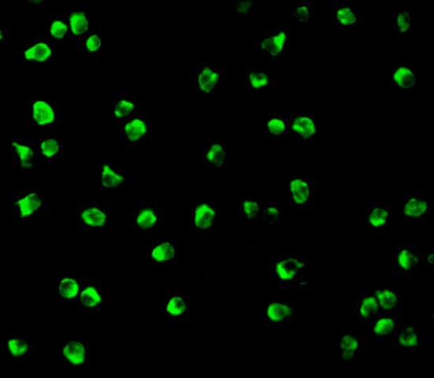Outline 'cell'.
Wrapping results in <instances>:
<instances>
[{"label": "cell", "mask_w": 434, "mask_h": 378, "mask_svg": "<svg viewBox=\"0 0 434 378\" xmlns=\"http://www.w3.org/2000/svg\"><path fill=\"white\" fill-rule=\"evenodd\" d=\"M229 68L223 63H209L195 67L191 95L197 100H212L219 90L227 88Z\"/></svg>", "instance_id": "obj_1"}, {"label": "cell", "mask_w": 434, "mask_h": 378, "mask_svg": "<svg viewBox=\"0 0 434 378\" xmlns=\"http://www.w3.org/2000/svg\"><path fill=\"white\" fill-rule=\"evenodd\" d=\"M48 206L47 195L38 189H18L12 196V214L16 225L27 227L38 220Z\"/></svg>", "instance_id": "obj_2"}, {"label": "cell", "mask_w": 434, "mask_h": 378, "mask_svg": "<svg viewBox=\"0 0 434 378\" xmlns=\"http://www.w3.org/2000/svg\"><path fill=\"white\" fill-rule=\"evenodd\" d=\"M290 40L289 29L286 25L267 27L264 35L256 38L254 50L264 53L266 61L278 62L287 58Z\"/></svg>", "instance_id": "obj_3"}, {"label": "cell", "mask_w": 434, "mask_h": 378, "mask_svg": "<svg viewBox=\"0 0 434 378\" xmlns=\"http://www.w3.org/2000/svg\"><path fill=\"white\" fill-rule=\"evenodd\" d=\"M219 216L218 207L212 202L198 201L191 207L189 228L197 240H211L215 234Z\"/></svg>", "instance_id": "obj_4"}, {"label": "cell", "mask_w": 434, "mask_h": 378, "mask_svg": "<svg viewBox=\"0 0 434 378\" xmlns=\"http://www.w3.org/2000/svg\"><path fill=\"white\" fill-rule=\"evenodd\" d=\"M315 181L303 176H290L285 179L284 191L292 212L301 213L315 203Z\"/></svg>", "instance_id": "obj_5"}, {"label": "cell", "mask_w": 434, "mask_h": 378, "mask_svg": "<svg viewBox=\"0 0 434 378\" xmlns=\"http://www.w3.org/2000/svg\"><path fill=\"white\" fill-rule=\"evenodd\" d=\"M308 266V262L298 254L277 253L270 265L272 277L283 285H293L301 278Z\"/></svg>", "instance_id": "obj_6"}, {"label": "cell", "mask_w": 434, "mask_h": 378, "mask_svg": "<svg viewBox=\"0 0 434 378\" xmlns=\"http://www.w3.org/2000/svg\"><path fill=\"white\" fill-rule=\"evenodd\" d=\"M76 223L78 227L89 229L111 227L113 209L108 204L87 203L75 209Z\"/></svg>", "instance_id": "obj_7"}, {"label": "cell", "mask_w": 434, "mask_h": 378, "mask_svg": "<svg viewBox=\"0 0 434 378\" xmlns=\"http://www.w3.org/2000/svg\"><path fill=\"white\" fill-rule=\"evenodd\" d=\"M128 223L139 234H154L164 223L163 206L154 202L140 206L128 218Z\"/></svg>", "instance_id": "obj_8"}, {"label": "cell", "mask_w": 434, "mask_h": 378, "mask_svg": "<svg viewBox=\"0 0 434 378\" xmlns=\"http://www.w3.org/2000/svg\"><path fill=\"white\" fill-rule=\"evenodd\" d=\"M107 295L103 289L99 278L83 277L82 285L77 305L79 309L88 315H99Z\"/></svg>", "instance_id": "obj_9"}, {"label": "cell", "mask_w": 434, "mask_h": 378, "mask_svg": "<svg viewBox=\"0 0 434 378\" xmlns=\"http://www.w3.org/2000/svg\"><path fill=\"white\" fill-rule=\"evenodd\" d=\"M191 312V298L185 292L168 291L164 301L165 322L175 328L180 322L189 321Z\"/></svg>", "instance_id": "obj_10"}, {"label": "cell", "mask_w": 434, "mask_h": 378, "mask_svg": "<svg viewBox=\"0 0 434 378\" xmlns=\"http://www.w3.org/2000/svg\"><path fill=\"white\" fill-rule=\"evenodd\" d=\"M228 151L224 139H208L201 153V162L215 173H226L229 169Z\"/></svg>", "instance_id": "obj_11"}, {"label": "cell", "mask_w": 434, "mask_h": 378, "mask_svg": "<svg viewBox=\"0 0 434 378\" xmlns=\"http://www.w3.org/2000/svg\"><path fill=\"white\" fill-rule=\"evenodd\" d=\"M328 9L335 27L342 28L359 27L363 22V15L357 10L353 1L333 0L328 3Z\"/></svg>", "instance_id": "obj_12"}, {"label": "cell", "mask_w": 434, "mask_h": 378, "mask_svg": "<svg viewBox=\"0 0 434 378\" xmlns=\"http://www.w3.org/2000/svg\"><path fill=\"white\" fill-rule=\"evenodd\" d=\"M151 121L143 114H136L124 121L120 126V135L131 146H137L150 135Z\"/></svg>", "instance_id": "obj_13"}, {"label": "cell", "mask_w": 434, "mask_h": 378, "mask_svg": "<svg viewBox=\"0 0 434 378\" xmlns=\"http://www.w3.org/2000/svg\"><path fill=\"white\" fill-rule=\"evenodd\" d=\"M429 195L419 192L414 189H407L403 215L408 221L421 222L429 214Z\"/></svg>", "instance_id": "obj_14"}, {"label": "cell", "mask_w": 434, "mask_h": 378, "mask_svg": "<svg viewBox=\"0 0 434 378\" xmlns=\"http://www.w3.org/2000/svg\"><path fill=\"white\" fill-rule=\"evenodd\" d=\"M289 132L287 135L301 139L304 142L314 139L319 133V125L315 115L312 113L289 114Z\"/></svg>", "instance_id": "obj_15"}, {"label": "cell", "mask_w": 434, "mask_h": 378, "mask_svg": "<svg viewBox=\"0 0 434 378\" xmlns=\"http://www.w3.org/2000/svg\"><path fill=\"white\" fill-rule=\"evenodd\" d=\"M82 285V278H55L51 289L55 300L59 303H76Z\"/></svg>", "instance_id": "obj_16"}, {"label": "cell", "mask_w": 434, "mask_h": 378, "mask_svg": "<svg viewBox=\"0 0 434 378\" xmlns=\"http://www.w3.org/2000/svg\"><path fill=\"white\" fill-rule=\"evenodd\" d=\"M6 359L10 362L25 361L35 346L25 334L14 333L6 337L3 345Z\"/></svg>", "instance_id": "obj_17"}, {"label": "cell", "mask_w": 434, "mask_h": 378, "mask_svg": "<svg viewBox=\"0 0 434 378\" xmlns=\"http://www.w3.org/2000/svg\"><path fill=\"white\" fill-rule=\"evenodd\" d=\"M149 259L156 266H173L178 259V245L173 239L151 241Z\"/></svg>", "instance_id": "obj_18"}, {"label": "cell", "mask_w": 434, "mask_h": 378, "mask_svg": "<svg viewBox=\"0 0 434 378\" xmlns=\"http://www.w3.org/2000/svg\"><path fill=\"white\" fill-rule=\"evenodd\" d=\"M89 352L87 340H67L60 347L59 358L64 365H85L89 361Z\"/></svg>", "instance_id": "obj_19"}, {"label": "cell", "mask_w": 434, "mask_h": 378, "mask_svg": "<svg viewBox=\"0 0 434 378\" xmlns=\"http://www.w3.org/2000/svg\"><path fill=\"white\" fill-rule=\"evenodd\" d=\"M393 38L396 39L415 38L414 29L417 26V13L407 8H400L393 15Z\"/></svg>", "instance_id": "obj_20"}, {"label": "cell", "mask_w": 434, "mask_h": 378, "mask_svg": "<svg viewBox=\"0 0 434 378\" xmlns=\"http://www.w3.org/2000/svg\"><path fill=\"white\" fill-rule=\"evenodd\" d=\"M240 217L247 224H256L262 220L263 204L252 192H242L240 199Z\"/></svg>", "instance_id": "obj_21"}, {"label": "cell", "mask_w": 434, "mask_h": 378, "mask_svg": "<svg viewBox=\"0 0 434 378\" xmlns=\"http://www.w3.org/2000/svg\"><path fill=\"white\" fill-rule=\"evenodd\" d=\"M243 82L247 89L258 93L263 89H270L274 79L270 70L248 66L243 71Z\"/></svg>", "instance_id": "obj_22"}, {"label": "cell", "mask_w": 434, "mask_h": 378, "mask_svg": "<svg viewBox=\"0 0 434 378\" xmlns=\"http://www.w3.org/2000/svg\"><path fill=\"white\" fill-rule=\"evenodd\" d=\"M296 316L294 304L274 303L266 304V321L275 326H283L295 319Z\"/></svg>", "instance_id": "obj_23"}, {"label": "cell", "mask_w": 434, "mask_h": 378, "mask_svg": "<svg viewBox=\"0 0 434 378\" xmlns=\"http://www.w3.org/2000/svg\"><path fill=\"white\" fill-rule=\"evenodd\" d=\"M16 158L17 166L21 172H29L36 169L38 161V151L33 145L13 140L11 143Z\"/></svg>", "instance_id": "obj_24"}, {"label": "cell", "mask_w": 434, "mask_h": 378, "mask_svg": "<svg viewBox=\"0 0 434 378\" xmlns=\"http://www.w3.org/2000/svg\"><path fill=\"white\" fill-rule=\"evenodd\" d=\"M30 119L36 126H52L57 123L59 113L52 103L39 100L30 107Z\"/></svg>", "instance_id": "obj_25"}, {"label": "cell", "mask_w": 434, "mask_h": 378, "mask_svg": "<svg viewBox=\"0 0 434 378\" xmlns=\"http://www.w3.org/2000/svg\"><path fill=\"white\" fill-rule=\"evenodd\" d=\"M420 255L412 245H400L397 248L393 266L398 272L412 271L419 264Z\"/></svg>", "instance_id": "obj_26"}, {"label": "cell", "mask_w": 434, "mask_h": 378, "mask_svg": "<svg viewBox=\"0 0 434 378\" xmlns=\"http://www.w3.org/2000/svg\"><path fill=\"white\" fill-rule=\"evenodd\" d=\"M417 66L400 63L391 70L393 86L396 89H410L415 86L417 80Z\"/></svg>", "instance_id": "obj_27"}, {"label": "cell", "mask_w": 434, "mask_h": 378, "mask_svg": "<svg viewBox=\"0 0 434 378\" xmlns=\"http://www.w3.org/2000/svg\"><path fill=\"white\" fill-rule=\"evenodd\" d=\"M290 118L289 114L266 115L265 133L271 139H283L289 134Z\"/></svg>", "instance_id": "obj_28"}, {"label": "cell", "mask_w": 434, "mask_h": 378, "mask_svg": "<svg viewBox=\"0 0 434 378\" xmlns=\"http://www.w3.org/2000/svg\"><path fill=\"white\" fill-rule=\"evenodd\" d=\"M291 20L303 26L314 25L316 8L312 2H293L290 5Z\"/></svg>", "instance_id": "obj_29"}, {"label": "cell", "mask_w": 434, "mask_h": 378, "mask_svg": "<svg viewBox=\"0 0 434 378\" xmlns=\"http://www.w3.org/2000/svg\"><path fill=\"white\" fill-rule=\"evenodd\" d=\"M390 206L381 202L372 203L369 207L368 222L371 227H387L391 220Z\"/></svg>", "instance_id": "obj_30"}, {"label": "cell", "mask_w": 434, "mask_h": 378, "mask_svg": "<svg viewBox=\"0 0 434 378\" xmlns=\"http://www.w3.org/2000/svg\"><path fill=\"white\" fill-rule=\"evenodd\" d=\"M102 185L108 188L124 187L127 175L124 169H118L111 164L103 165L102 168Z\"/></svg>", "instance_id": "obj_31"}, {"label": "cell", "mask_w": 434, "mask_h": 378, "mask_svg": "<svg viewBox=\"0 0 434 378\" xmlns=\"http://www.w3.org/2000/svg\"><path fill=\"white\" fill-rule=\"evenodd\" d=\"M38 154L46 161L56 160L62 152V145L59 140L45 139L38 144Z\"/></svg>", "instance_id": "obj_32"}, {"label": "cell", "mask_w": 434, "mask_h": 378, "mask_svg": "<svg viewBox=\"0 0 434 378\" xmlns=\"http://www.w3.org/2000/svg\"><path fill=\"white\" fill-rule=\"evenodd\" d=\"M139 106L136 101L130 99H121L116 103L114 108V113L116 119L124 121L137 114Z\"/></svg>", "instance_id": "obj_33"}, {"label": "cell", "mask_w": 434, "mask_h": 378, "mask_svg": "<svg viewBox=\"0 0 434 378\" xmlns=\"http://www.w3.org/2000/svg\"><path fill=\"white\" fill-rule=\"evenodd\" d=\"M283 216L282 209L277 204L268 203L263 204V218L268 225H276Z\"/></svg>", "instance_id": "obj_34"}, {"label": "cell", "mask_w": 434, "mask_h": 378, "mask_svg": "<svg viewBox=\"0 0 434 378\" xmlns=\"http://www.w3.org/2000/svg\"><path fill=\"white\" fill-rule=\"evenodd\" d=\"M52 54L51 50L45 44L40 43V44L36 45L25 52V57L27 59H35L43 62L45 61Z\"/></svg>", "instance_id": "obj_35"}, {"label": "cell", "mask_w": 434, "mask_h": 378, "mask_svg": "<svg viewBox=\"0 0 434 378\" xmlns=\"http://www.w3.org/2000/svg\"><path fill=\"white\" fill-rule=\"evenodd\" d=\"M377 300L384 310H392L398 303V298L395 292L387 289L379 290L377 292Z\"/></svg>", "instance_id": "obj_36"}, {"label": "cell", "mask_w": 434, "mask_h": 378, "mask_svg": "<svg viewBox=\"0 0 434 378\" xmlns=\"http://www.w3.org/2000/svg\"><path fill=\"white\" fill-rule=\"evenodd\" d=\"M359 341L351 334H346L340 340V347L345 358H351L359 349Z\"/></svg>", "instance_id": "obj_37"}, {"label": "cell", "mask_w": 434, "mask_h": 378, "mask_svg": "<svg viewBox=\"0 0 434 378\" xmlns=\"http://www.w3.org/2000/svg\"><path fill=\"white\" fill-rule=\"evenodd\" d=\"M71 26L73 33L75 34L80 35L87 31L89 24L84 12L78 11L72 15L71 17Z\"/></svg>", "instance_id": "obj_38"}, {"label": "cell", "mask_w": 434, "mask_h": 378, "mask_svg": "<svg viewBox=\"0 0 434 378\" xmlns=\"http://www.w3.org/2000/svg\"><path fill=\"white\" fill-rule=\"evenodd\" d=\"M252 3L244 1H233L229 8V13L235 17H245L252 15Z\"/></svg>", "instance_id": "obj_39"}, {"label": "cell", "mask_w": 434, "mask_h": 378, "mask_svg": "<svg viewBox=\"0 0 434 378\" xmlns=\"http://www.w3.org/2000/svg\"><path fill=\"white\" fill-rule=\"evenodd\" d=\"M378 310V301L377 298L369 296L364 298L359 308V315L362 318H370Z\"/></svg>", "instance_id": "obj_40"}, {"label": "cell", "mask_w": 434, "mask_h": 378, "mask_svg": "<svg viewBox=\"0 0 434 378\" xmlns=\"http://www.w3.org/2000/svg\"><path fill=\"white\" fill-rule=\"evenodd\" d=\"M419 338L414 328L410 326L405 329L400 336V343L406 347H413L418 345Z\"/></svg>", "instance_id": "obj_41"}, {"label": "cell", "mask_w": 434, "mask_h": 378, "mask_svg": "<svg viewBox=\"0 0 434 378\" xmlns=\"http://www.w3.org/2000/svg\"><path fill=\"white\" fill-rule=\"evenodd\" d=\"M395 322L391 318H383L379 319L374 326V332L382 336H387L393 331Z\"/></svg>", "instance_id": "obj_42"}, {"label": "cell", "mask_w": 434, "mask_h": 378, "mask_svg": "<svg viewBox=\"0 0 434 378\" xmlns=\"http://www.w3.org/2000/svg\"><path fill=\"white\" fill-rule=\"evenodd\" d=\"M67 30V27L65 24L61 22H55L51 28L50 32L55 38L57 39H61L65 35Z\"/></svg>", "instance_id": "obj_43"}, {"label": "cell", "mask_w": 434, "mask_h": 378, "mask_svg": "<svg viewBox=\"0 0 434 378\" xmlns=\"http://www.w3.org/2000/svg\"><path fill=\"white\" fill-rule=\"evenodd\" d=\"M101 45V40L99 38V36L97 35L91 36L87 42L88 50L91 52H94L99 50Z\"/></svg>", "instance_id": "obj_44"}]
</instances>
